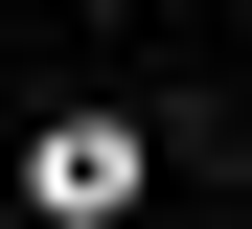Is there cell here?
I'll use <instances>...</instances> for the list:
<instances>
[{
  "instance_id": "cell-1",
  "label": "cell",
  "mask_w": 252,
  "mask_h": 229,
  "mask_svg": "<svg viewBox=\"0 0 252 229\" xmlns=\"http://www.w3.org/2000/svg\"><path fill=\"white\" fill-rule=\"evenodd\" d=\"M23 229H138V115H46L23 137Z\"/></svg>"
}]
</instances>
